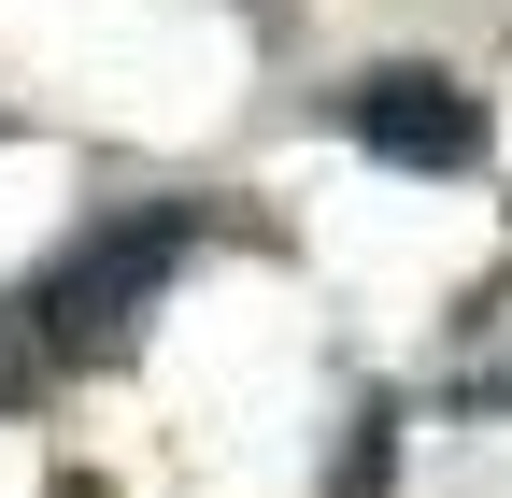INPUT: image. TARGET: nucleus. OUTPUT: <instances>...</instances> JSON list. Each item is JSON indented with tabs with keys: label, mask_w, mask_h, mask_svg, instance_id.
I'll use <instances>...</instances> for the list:
<instances>
[{
	"label": "nucleus",
	"mask_w": 512,
	"mask_h": 498,
	"mask_svg": "<svg viewBox=\"0 0 512 498\" xmlns=\"http://www.w3.org/2000/svg\"><path fill=\"white\" fill-rule=\"evenodd\" d=\"M171 271H185V214H171V200H157V214H100V228H72V242H57V271L29 285L43 356H57V370L128 356V328L171 299Z\"/></svg>",
	"instance_id": "obj_1"
},
{
	"label": "nucleus",
	"mask_w": 512,
	"mask_h": 498,
	"mask_svg": "<svg viewBox=\"0 0 512 498\" xmlns=\"http://www.w3.org/2000/svg\"><path fill=\"white\" fill-rule=\"evenodd\" d=\"M328 114H342V143L384 157V171H470V157H484V100H470L456 72H427V57H384V72H356Z\"/></svg>",
	"instance_id": "obj_2"
},
{
	"label": "nucleus",
	"mask_w": 512,
	"mask_h": 498,
	"mask_svg": "<svg viewBox=\"0 0 512 498\" xmlns=\"http://www.w3.org/2000/svg\"><path fill=\"white\" fill-rule=\"evenodd\" d=\"M456 399L512 413V285H484V299H470V328H456Z\"/></svg>",
	"instance_id": "obj_3"
},
{
	"label": "nucleus",
	"mask_w": 512,
	"mask_h": 498,
	"mask_svg": "<svg viewBox=\"0 0 512 498\" xmlns=\"http://www.w3.org/2000/svg\"><path fill=\"white\" fill-rule=\"evenodd\" d=\"M43 370H57V356H43V328H29V299H0V413L43 399Z\"/></svg>",
	"instance_id": "obj_4"
},
{
	"label": "nucleus",
	"mask_w": 512,
	"mask_h": 498,
	"mask_svg": "<svg viewBox=\"0 0 512 498\" xmlns=\"http://www.w3.org/2000/svg\"><path fill=\"white\" fill-rule=\"evenodd\" d=\"M384 470H399V413L370 399V413H356V442H342V484H328V498H370Z\"/></svg>",
	"instance_id": "obj_5"
},
{
	"label": "nucleus",
	"mask_w": 512,
	"mask_h": 498,
	"mask_svg": "<svg viewBox=\"0 0 512 498\" xmlns=\"http://www.w3.org/2000/svg\"><path fill=\"white\" fill-rule=\"evenodd\" d=\"M57 498H100V484H86V470H72V484H57Z\"/></svg>",
	"instance_id": "obj_6"
}]
</instances>
